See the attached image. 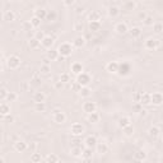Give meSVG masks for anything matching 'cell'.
Segmentation results:
<instances>
[{"label": "cell", "mask_w": 163, "mask_h": 163, "mask_svg": "<svg viewBox=\"0 0 163 163\" xmlns=\"http://www.w3.org/2000/svg\"><path fill=\"white\" fill-rule=\"evenodd\" d=\"M97 138L93 136V135H89L86 138V140H84V144H86V148H90V149H93L96 148V145H97Z\"/></svg>", "instance_id": "cell-12"}, {"label": "cell", "mask_w": 163, "mask_h": 163, "mask_svg": "<svg viewBox=\"0 0 163 163\" xmlns=\"http://www.w3.org/2000/svg\"><path fill=\"white\" fill-rule=\"evenodd\" d=\"M143 23H144V26H147V27H152L155 22H154V18H153V17L147 15V18L143 21Z\"/></svg>", "instance_id": "cell-42"}, {"label": "cell", "mask_w": 163, "mask_h": 163, "mask_svg": "<svg viewBox=\"0 0 163 163\" xmlns=\"http://www.w3.org/2000/svg\"><path fill=\"white\" fill-rule=\"evenodd\" d=\"M150 103L154 106H161L163 103V96L161 92H155L153 94H150Z\"/></svg>", "instance_id": "cell-9"}, {"label": "cell", "mask_w": 163, "mask_h": 163, "mask_svg": "<svg viewBox=\"0 0 163 163\" xmlns=\"http://www.w3.org/2000/svg\"><path fill=\"white\" fill-rule=\"evenodd\" d=\"M120 8L117 7V5H111V7H108L107 9V14L110 18H117L120 15Z\"/></svg>", "instance_id": "cell-15"}, {"label": "cell", "mask_w": 163, "mask_h": 163, "mask_svg": "<svg viewBox=\"0 0 163 163\" xmlns=\"http://www.w3.org/2000/svg\"><path fill=\"white\" fill-rule=\"evenodd\" d=\"M41 161H42V155H41V153L34 152V153L31 154V162H32V163H41Z\"/></svg>", "instance_id": "cell-38"}, {"label": "cell", "mask_w": 163, "mask_h": 163, "mask_svg": "<svg viewBox=\"0 0 163 163\" xmlns=\"http://www.w3.org/2000/svg\"><path fill=\"white\" fill-rule=\"evenodd\" d=\"M139 105H140V106H149V105H152V103H150V93H142Z\"/></svg>", "instance_id": "cell-20"}, {"label": "cell", "mask_w": 163, "mask_h": 163, "mask_svg": "<svg viewBox=\"0 0 163 163\" xmlns=\"http://www.w3.org/2000/svg\"><path fill=\"white\" fill-rule=\"evenodd\" d=\"M46 15H47V10L45 8H37L34 10V17L38 18L40 21L46 19Z\"/></svg>", "instance_id": "cell-21"}, {"label": "cell", "mask_w": 163, "mask_h": 163, "mask_svg": "<svg viewBox=\"0 0 163 163\" xmlns=\"http://www.w3.org/2000/svg\"><path fill=\"white\" fill-rule=\"evenodd\" d=\"M17 99H18V94H17V93H14V92H8L5 101H8V102H15Z\"/></svg>", "instance_id": "cell-41"}, {"label": "cell", "mask_w": 163, "mask_h": 163, "mask_svg": "<svg viewBox=\"0 0 163 163\" xmlns=\"http://www.w3.org/2000/svg\"><path fill=\"white\" fill-rule=\"evenodd\" d=\"M0 86H2V80H0Z\"/></svg>", "instance_id": "cell-61"}, {"label": "cell", "mask_w": 163, "mask_h": 163, "mask_svg": "<svg viewBox=\"0 0 163 163\" xmlns=\"http://www.w3.org/2000/svg\"><path fill=\"white\" fill-rule=\"evenodd\" d=\"M7 94H8V89L4 87H0V101H4L7 98Z\"/></svg>", "instance_id": "cell-48"}, {"label": "cell", "mask_w": 163, "mask_h": 163, "mask_svg": "<svg viewBox=\"0 0 163 163\" xmlns=\"http://www.w3.org/2000/svg\"><path fill=\"white\" fill-rule=\"evenodd\" d=\"M54 44H55V40H54V37H51V36H45V38L41 41V46L45 47L47 50L52 49Z\"/></svg>", "instance_id": "cell-11"}, {"label": "cell", "mask_w": 163, "mask_h": 163, "mask_svg": "<svg viewBox=\"0 0 163 163\" xmlns=\"http://www.w3.org/2000/svg\"><path fill=\"white\" fill-rule=\"evenodd\" d=\"M73 47L74 49H82V47L86 45V38L84 37H82V36H78V37H75L74 38V41H73Z\"/></svg>", "instance_id": "cell-18"}, {"label": "cell", "mask_w": 163, "mask_h": 163, "mask_svg": "<svg viewBox=\"0 0 163 163\" xmlns=\"http://www.w3.org/2000/svg\"><path fill=\"white\" fill-rule=\"evenodd\" d=\"M22 28H23V31H32V26H31V23H29V21H26V22H23L22 23Z\"/></svg>", "instance_id": "cell-49"}, {"label": "cell", "mask_w": 163, "mask_h": 163, "mask_svg": "<svg viewBox=\"0 0 163 163\" xmlns=\"http://www.w3.org/2000/svg\"><path fill=\"white\" fill-rule=\"evenodd\" d=\"M82 153H83V149L80 147H73L70 149V154L73 157H75V158H80Z\"/></svg>", "instance_id": "cell-32"}, {"label": "cell", "mask_w": 163, "mask_h": 163, "mask_svg": "<svg viewBox=\"0 0 163 163\" xmlns=\"http://www.w3.org/2000/svg\"><path fill=\"white\" fill-rule=\"evenodd\" d=\"M83 11H84V7H78V8L75 9V13H77V14H82Z\"/></svg>", "instance_id": "cell-55"}, {"label": "cell", "mask_w": 163, "mask_h": 163, "mask_svg": "<svg viewBox=\"0 0 163 163\" xmlns=\"http://www.w3.org/2000/svg\"><path fill=\"white\" fill-rule=\"evenodd\" d=\"M56 11L55 10H51V11H47V15H46V19H49V21H55L56 19Z\"/></svg>", "instance_id": "cell-47"}, {"label": "cell", "mask_w": 163, "mask_h": 163, "mask_svg": "<svg viewBox=\"0 0 163 163\" xmlns=\"http://www.w3.org/2000/svg\"><path fill=\"white\" fill-rule=\"evenodd\" d=\"M32 99L34 103H41V102H45L46 99V96L44 92H34L32 96Z\"/></svg>", "instance_id": "cell-19"}, {"label": "cell", "mask_w": 163, "mask_h": 163, "mask_svg": "<svg viewBox=\"0 0 163 163\" xmlns=\"http://www.w3.org/2000/svg\"><path fill=\"white\" fill-rule=\"evenodd\" d=\"M78 93H79V96L82 98H88L90 94H92V89H90L89 87H80V89L78 90Z\"/></svg>", "instance_id": "cell-24"}, {"label": "cell", "mask_w": 163, "mask_h": 163, "mask_svg": "<svg viewBox=\"0 0 163 163\" xmlns=\"http://www.w3.org/2000/svg\"><path fill=\"white\" fill-rule=\"evenodd\" d=\"M28 46H29V49L31 50H37L41 47V42L38 40H36L34 37H32L31 40L28 41Z\"/></svg>", "instance_id": "cell-29"}, {"label": "cell", "mask_w": 163, "mask_h": 163, "mask_svg": "<svg viewBox=\"0 0 163 163\" xmlns=\"http://www.w3.org/2000/svg\"><path fill=\"white\" fill-rule=\"evenodd\" d=\"M44 64H45V65H50V60L47 59V57H45V59H44Z\"/></svg>", "instance_id": "cell-58"}, {"label": "cell", "mask_w": 163, "mask_h": 163, "mask_svg": "<svg viewBox=\"0 0 163 163\" xmlns=\"http://www.w3.org/2000/svg\"><path fill=\"white\" fill-rule=\"evenodd\" d=\"M135 159L144 162V161L147 159V152H145V150H143V149H139L138 152L135 153Z\"/></svg>", "instance_id": "cell-35"}, {"label": "cell", "mask_w": 163, "mask_h": 163, "mask_svg": "<svg viewBox=\"0 0 163 163\" xmlns=\"http://www.w3.org/2000/svg\"><path fill=\"white\" fill-rule=\"evenodd\" d=\"M148 134L152 138H158L159 134H161V129L158 128V126H152V128L148 130Z\"/></svg>", "instance_id": "cell-31"}, {"label": "cell", "mask_w": 163, "mask_h": 163, "mask_svg": "<svg viewBox=\"0 0 163 163\" xmlns=\"http://www.w3.org/2000/svg\"><path fill=\"white\" fill-rule=\"evenodd\" d=\"M129 32H130L132 38H138V37H140L142 36V28L135 26V27H132L131 29H129Z\"/></svg>", "instance_id": "cell-30"}, {"label": "cell", "mask_w": 163, "mask_h": 163, "mask_svg": "<svg viewBox=\"0 0 163 163\" xmlns=\"http://www.w3.org/2000/svg\"><path fill=\"white\" fill-rule=\"evenodd\" d=\"M59 162V155L55 153H50L46 157V163H57Z\"/></svg>", "instance_id": "cell-36"}, {"label": "cell", "mask_w": 163, "mask_h": 163, "mask_svg": "<svg viewBox=\"0 0 163 163\" xmlns=\"http://www.w3.org/2000/svg\"><path fill=\"white\" fill-rule=\"evenodd\" d=\"M132 163H144V162H143V161H138V159H135V161L132 162Z\"/></svg>", "instance_id": "cell-60"}, {"label": "cell", "mask_w": 163, "mask_h": 163, "mask_svg": "<svg viewBox=\"0 0 163 163\" xmlns=\"http://www.w3.org/2000/svg\"><path fill=\"white\" fill-rule=\"evenodd\" d=\"M70 70H71V73L75 74V75L82 74L83 73V65H82V63L74 61L73 64H71V66H70Z\"/></svg>", "instance_id": "cell-13"}, {"label": "cell", "mask_w": 163, "mask_h": 163, "mask_svg": "<svg viewBox=\"0 0 163 163\" xmlns=\"http://www.w3.org/2000/svg\"><path fill=\"white\" fill-rule=\"evenodd\" d=\"M92 157H93V150L90 149V148H86V149H83V153H82V158L84 159H92Z\"/></svg>", "instance_id": "cell-34"}, {"label": "cell", "mask_w": 163, "mask_h": 163, "mask_svg": "<svg viewBox=\"0 0 163 163\" xmlns=\"http://www.w3.org/2000/svg\"><path fill=\"white\" fill-rule=\"evenodd\" d=\"M117 125H119V128H121V129H124V128H126V126H129V125H131V119L129 117V116H122L121 119L119 120V122H117Z\"/></svg>", "instance_id": "cell-23"}, {"label": "cell", "mask_w": 163, "mask_h": 163, "mask_svg": "<svg viewBox=\"0 0 163 163\" xmlns=\"http://www.w3.org/2000/svg\"><path fill=\"white\" fill-rule=\"evenodd\" d=\"M29 23H31L32 28H38V27L41 26V21L38 19V18H36L34 15L31 18V21H29Z\"/></svg>", "instance_id": "cell-43"}, {"label": "cell", "mask_w": 163, "mask_h": 163, "mask_svg": "<svg viewBox=\"0 0 163 163\" xmlns=\"http://www.w3.org/2000/svg\"><path fill=\"white\" fill-rule=\"evenodd\" d=\"M4 120L5 121H8V122H13V116H11V115L9 113V115H7V116H4Z\"/></svg>", "instance_id": "cell-54"}, {"label": "cell", "mask_w": 163, "mask_h": 163, "mask_svg": "<svg viewBox=\"0 0 163 163\" xmlns=\"http://www.w3.org/2000/svg\"><path fill=\"white\" fill-rule=\"evenodd\" d=\"M77 84L79 87H88L89 86V83L92 82V78H90V75L88 73H83L79 74V75H77Z\"/></svg>", "instance_id": "cell-3"}, {"label": "cell", "mask_w": 163, "mask_h": 163, "mask_svg": "<svg viewBox=\"0 0 163 163\" xmlns=\"http://www.w3.org/2000/svg\"><path fill=\"white\" fill-rule=\"evenodd\" d=\"M140 96H142V93L136 92V93H134V96H132V99H134L136 103H139V101H140Z\"/></svg>", "instance_id": "cell-53"}, {"label": "cell", "mask_w": 163, "mask_h": 163, "mask_svg": "<svg viewBox=\"0 0 163 163\" xmlns=\"http://www.w3.org/2000/svg\"><path fill=\"white\" fill-rule=\"evenodd\" d=\"M54 88H55L56 90H61L63 88H64V84L60 82V80H57V82H55L54 83Z\"/></svg>", "instance_id": "cell-51"}, {"label": "cell", "mask_w": 163, "mask_h": 163, "mask_svg": "<svg viewBox=\"0 0 163 163\" xmlns=\"http://www.w3.org/2000/svg\"><path fill=\"white\" fill-rule=\"evenodd\" d=\"M88 19H89V22H101V13L98 10L90 11L88 15Z\"/></svg>", "instance_id": "cell-27"}, {"label": "cell", "mask_w": 163, "mask_h": 163, "mask_svg": "<svg viewBox=\"0 0 163 163\" xmlns=\"http://www.w3.org/2000/svg\"><path fill=\"white\" fill-rule=\"evenodd\" d=\"M21 57L19 56H17V55H10L7 60V65H8V68L11 69V70H15L18 69L21 66Z\"/></svg>", "instance_id": "cell-4"}, {"label": "cell", "mask_w": 163, "mask_h": 163, "mask_svg": "<svg viewBox=\"0 0 163 163\" xmlns=\"http://www.w3.org/2000/svg\"><path fill=\"white\" fill-rule=\"evenodd\" d=\"M46 103L45 102H41V103H34V111H37V112H45L46 111Z\"/></svg>", "instance_id": "cell-39"}, {"label": "cell", "mask_w": 163, "mask_h": 163, "mask_svg": "<svg viewBox=\"0 0 163 163\" xmlns=\"http://www.w3.org/2000/svg\"><path fill=\"white\" fill-rule=\"evenodd\" d=\"M52 121L55 122V124L63 125L66 121V115H65V112L60 111V110L54 111V113H52Z\"/></svg>", "instance_id": "cell-6"}, {"label": "cell", "mask_w": 163, "mask_h": 163, "mask_svg": "<svg viewBox=\"0 0 163 163\" xmlns=\"http://www.w3.org/2000/svg\"><path fill=\"white\" fill-rule=\"evenodd\" d=\"M152 27H153L154 33H157V34H161L162 31H163V24H162V23H154Z\"/></svg>", "instance_id": "cell-45"}, {"label": "cell", "mask_w": 163, "mask_h": 163, "mask_svg": "<svg viewBox=\"0 0 163 163\" xmlns=\"http://www.w3.org/2000/svg\"><path fill=\"white\" fill-rule=\"evenodd\" d=\"M139 18H140V19H142V22L144 21V19H145V18H147V14L145 13H140V14H139Z\"/></svg>", "instance_id": "cell-57"}, {"label": "cell", "mask_w": 163, "mask_h": 163, "mask_svg": "<svg viewBox=\"0 0 163 163\" xmlns=\"http://www.w3.org/2000/svg\"><path fill=\"white\" fill-rule=\"evenodd\" d=\"M14 149L17 150L18 153H23V152H26V150L28 149V144L26 142H23V140H18L14 143Z\"/></svg>", "instance_id": "cell-14"}, {"label": "cell", "mask_w": 163, "mask_h": 163, "mask_svg": "<svg viewBox=\"0 0 163 163\" xmlns=\"http://www.w3.org/2000/svg\"><path fill=\"white\" fill-rule=\"evenodd\" d=\"M122 131H124V135H125V136L130 138V136L134 135V131H135V130H134V126H132V125H129V126H126V128H124Z\"/></svg>", "instance_id": "cell-37"}, {"label": "cell", "mask_w": 163, "mask_h": 163, "mask_svg": "<svg viewBox=\"0 0 163 163\" xmlns=\"http://www.w3.org/2000/svg\"><path fill=\"white\" fill-rule=\"evenodd\" d=\"M40 73H41V74H45V75L50 74V73H51V66H50V65L42 64V65H41V68H40Z\"/></svg>", "instance_id": "cell-40"}, {"label": "cell", "mask_w": 163, "mask_h": 163, "mask_svg": "<svg viewBox=\"0 0 163 163\" xmlns=\"http://www.w3.org/2000/svg\"><path fill=\"white\" fill-rule=\"evenodd\" d=\"M101 28H102L101 22H89V29L92 32H98L101 31Z\"/></svg>", "instance_id": "cell-33"}, {"label": "cell", "mask_w": 163, "mask_h": 163, "mask_svg": "<svg viewBox=\"0 0 163 163\" xmlns=\"http://www.w3.org/2000/svg\"><path fill=\"white\" fill-rule=\"evenodd\" d=\"M63 4L65 5V7H71V5L75 4V0H64Z\"/></svg>", "instance_id": "cell-52"}, {"label": "cell", "mask_w": 163, "mask_h": 163, "mask_svg": "<svg viewBox=\"0 0 163 163\" xmlns=\"http://www.w3.org/2000/svg\"><path fill=\"white\" fill-rule=\"evenodd\" d=\"M115 32H116L117 34H125V33H128L129 32V27L128 24H126L125 22H119L115 24Z\"/></svg>", "instance_id": "cell-8"}, {"label": "cell", "mask_w": 163, "mask_h": 163, "mask_svg": "<svg viewBox=\"0 0 163 163\" xmlns=\"http://www.w3.org/2000/svg\"><path fill=\"white\" fill-rule=\"evenodd\" d=\"M82 110L86 112V113H92V112H96L97 111V105L96 102H92V101H86L82 105Z\"/></svg>", "instance_id": "cell-7"}, {"label": "cell", "mask_w": 163, "mask_h": 163, "mask_svg": "<svg viewBox=\"0 0 163 163\" xmlns=\"http://www.w3.org/2000/svg\"><path fill=\"white\" fill-rule=\"evenodd\" d=\"M106 70L110 74H116L117 71L120 70V64L117 61H110L106 64Z\"/></svg>", "instance_id": "cell-10"}, {"label": "cell", "mask_w": 163, "mask_h": 163, "mask_svg": "<svg viewBox=\"0 0 163 163\" xmlns=\"http://www.w3.org/2000/svg\"><path fill=\"white\" fill-rule=\"evenodd\" d=\"M87 120L90 122V124H97V122H99V120H101V116H99V113L96 111V112H92V113H89L88 115V117H87Z\"/></svg>", "instance_id": "cell-25"}, {"label": "cell", "mask_w": 163, "mask_h": 163, "mask_svg": "<svg viewBox=\"0 0 163 163\" xmlns=\"http://www.w3.org/2000/svg\"><path fill=\"white\" fill-rule=\"evenodd\" d=\"M46 57L49 59L50 61H56V60H57L60 56H59L57 50H52V49H50L49 51H47V56H46Z\"/></svg>", "instance_id": "cell-28"}, {"label": "cell", "mask_w": 163, "mask_h": 163, "mask_svg": "<svg viewBox=\"0 0 163 163\" xmlns=\"http://www.w3.org/2000/svg\"><path fill=\"white\" fill-rule=\"evenodd\" d=\"M3 19L5 22H13L15 21V13L13 10H5L3 14Z\"/></svg>", "instance_id": "cell-22"}, {"label": "cell", "mask_w": 163, "mask_h": 163, "mask_svg": "<svg viewBox=\"0 0 163 163\" xmlns=\"http://www.w3.org/2000/svg\"><path fill=\"white\" fill-rule=\"evenodd\" d=\"M134 110H135L136 112H139V113H140V111H142V108H140V105H139V103H138V105H135V106H134Z\"/></svg>", "instance_id": "cell-56"}, {"label": "cell", "mask_w": 163, "mask_h": 163, "mask_svg": "<svg viewBox=\"0 0 163 163\" xmlns=\"http://www.w3.org/2000/svg\"><path fill=\"white\" fill-rule=\"evenodd\" d=\"M34 38H36V40H38V41L41 42L42 40L45 38V33L42 32V31H37V32H36V36H34Z\"/></svg>", "instance_id": "cell-50"}, {"label": "cell", "mask_w": 163, "mask_h": 163, "mask_svg": "<svg viewBox=\"0 0 163 163\" xmlns=\"http://www.w3.org/2000/svg\"><path fill=\"white\" fill-rule=\"evenodd\" d=\"M84 131H86V129H84V126L79 122H74L73 125L70 126V132L73 136H82L84 134Z\"/></svg>", "instance_id": "cell-5"}, {"label": "cell", "mask_w": 163, "mask_h": 163, "mask_svg": "<svg viewBox=\"0 0 163 163\" xmlns=\"http://www.w3.org/2000/svg\"><path fill=\"white\" fill-rule=\"evenodd\" d=\"M135 8H136V3L132 2V0H126V2H124L121 4V9H124L126 11H131V10H134Z\"/></svg>", "instance_id": "cell-16"}, {"label": "cell", "mask_w": 163, "mask_h": 163, "mask_svg": "<svg viewBox=\"0 0 163 163\" xmlns=\"http://www.w3.org/2000/svg\"><path fill=\"white\" fill-rule=\"evenodd\" d=\"M83 29H84V23L82 21H77L74 23V31L75 32H82Z\"/></svg>", "instance_id": "cell-44"}, {"label": "cell", "mask_w": 163, "mask_h": 163, "mask_svg": "<svg viewBox=\"0 0 163 163\" xmlns=\"http://www.w3.org/2000/svg\"><path fill=\"white\" fill-rule=\"evenodd\" d=\"M0 163H5V161H4V158L2 155H0Z\"/></svg>", "instance_id": "cell-59"}, {"label": "cell", "mask_w": 163, "mask_h": 163, "mask_svg": "<svg viewBox=\"0 0 163 163\" xmlns=\"http://www.w3.org/2000/svg\"><path fill=\"white\" fill-rule=\"evenodd\" d=\"M59 80L63 84H65V83H70V82H71V80H70V75H69L68 73H63L61 75H60Z\"/></svg>", "instance_id": "cell-46"}, {"label": "cell", "mask_w": 163, "mask_h": 163, "mask_svg": "<svg viewBox=\"0 0 163 163\" xmlns=\"http://www.w3.org/2000/svg\"><path fill=\"white\" fill-rule=\"evenodd\" d=\"M96 149H97V152L101 153V154H106L108 152V144L106 142H97V145H96Z\"/></svg>", "instance_id": "cell-17"}, {"label": "cell", "mask_w": 163, "mask_h": 163, "mask_svg": "<svg viewBox=\"0 0 163 163\" xmlns=\"http://www.w3.org/2000/svg\"><path fill=\"white\" fill-rule=\"evenodd\" d=\"M10 113V106L8 102H3V103H0V115L2 116H7V115Z\"/></svg>", "instance_id": "cell-26"}, {"label": "cell", "mask_w": 163, "mask_h": 163, "mask_svg": "<svg viewBox=\"0 0 163 163\" xmlns=\"http://www.w3.org/2000/svg\"><path fill=\"white\" fill-rule=\"evenodd\" d=\"M73 51H74V47L70 42H63V44L57 47L59 56H61V57H69L71 54H73Z\"/></svg>", "instance_id": "cell-1"}, {"label": "cell", "mask_w": 163, "mask_h": 163, "mask_svg": "<svg viewBox=\"0 0 163 163\" xmlns=\"http://www.w3.org/2000/svg\"><path fill=\"white\" fill-rule=\"evenodd\" d=\"M144 47H145L147 50H150V51L158 50L161 47V40L158 37H149L145 42H144Z\"/></svg>", "instance_id": "cell-2"}]
</instances>
